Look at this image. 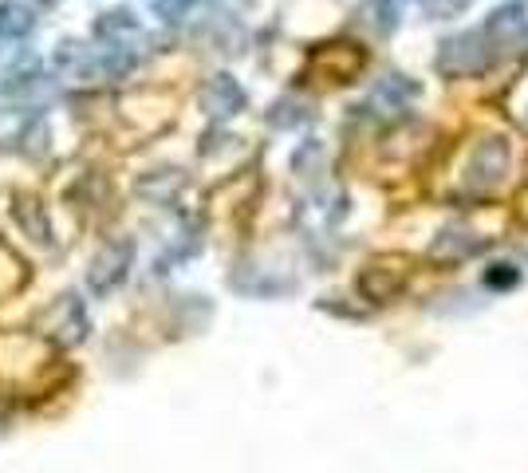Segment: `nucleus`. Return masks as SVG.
<instances>
[{"label":"nucleus","instance_id":"nucleus-1","mask_svg":"<svg viewBox=\"0 0 528 473\" xmlns=\"http://www.w3.org/2000/svg\"><path fill=\"white\" fill-rule=\"evenodd\" d=\"M525 40H528V4L525 0H509L485 24H477L469 32H458V36H446L442 52H438V71L450 75V79L493 71L501 60L517 56Z\"/></svg>","mask_w":528,"mask_h":473},{"label":"nucleus","instance_id":"nucleus-2","mask_svg":"<svg viewBox=\"0 0 528 473\" xmlns=\"http://www.w3.org/2000/svg\"><path fill=\"white\" fill-rule=\"evenodd\" d=\"M32 332L44 336V339H52V343H60V347L83 343V339H87V308H83V300H79L75 292L56 296V300L36 316Z\"/></svg>","mask_w":528,"mask_h":473},{"label":"nucleus","instance_id":"nucleus-3","mask_svg":"<svg viewBox=\"0 0 528 473\" xmlns=\"http://www.w3.org/2000/svg\"><path fill=\"white\" fill-rule=\"evenodd\" d=\"M134 265V241L131 237H119V241H107L95 257H91V269H87V288L95 296H111L127 276H131Z\"/></svg>","mask_w":528,"mask_h":473},{"label":"nucleus","instance_id":"nucleus-4","mask_svg":"<svg viewBox=\"0 0 528 473\" xmlns=\"http://www.w3.org/2000/svg\"><path fill=\"white\" fill-rule=\"evenodd\" d=\"M505 174H509V142L501 135L481 138V142L473 146V154H469L465 182H469L473 190H493V186L505 182Z\"/></svg>","mask_w":528,"mask_h":473},{"label":"nucleus","instance_id":"nucleus-5","mask_svg":"<svg viewBox=\"0 0 528 473\" xmlns=\"http://www.w3.org/2000/svg\"><path fill=\"white\" fill-rule=\"evenodd\" d=\"M402 288H406L402 261H371L367 269H359V276H355V292L363 300H371V304H391V300L402 296Z\"/></svg>","mask_w":528,"mask_h":473},{"label":"nucleus","instance_id":"nucleus-6","mask_svg":"<svg viewBox=\"0 0 528 473\" xmlns=\"http://www.w3.org/2000/svg\"><path fill=\"white\" fill-rule=\"evenodd\" d=\"M198 103H201V111H205L209 119H233V115H241V111H245L249 95H245V87H241L229 71H217L213 79H205V83H201Z\"/></svg>","mask_w":528,"mask_h":473},{"label":"nucleus","instance_id":"nucleus-7","mask_svg":"<svg viewBox=\"0 0 528 473\" xmlns=\"http://www.w3.org/2000/svg\"><path fill=\"white\" fill-rule=\"evenodd\" d=\"M12 213H16V225L28 233V237H36L40 245H52V225H48V209L44 202L36 198V194H16L12 198Z\"/></svg>","mask_w":528,"mask_h":473},{"label":"nucleus","instance_id":"nucleus-8","mask_svg":"<svg viewBox=\"0 0 528 473\" xmlns=\"http://www.w3.org/2000/svg\"><path fill=\"white\" fill-rule=\"evenodd\" d=\"M52 64L67 79H87V75H95V48H87L79 40H60Z\"/></svg>","mask_w":528,"mask_h":473},{"label":"nucleus","instance_id":"nucleus-9","mask_svg":"<svg viewBox=\"0 0 528 473\" xmlns=\"http://www.w3.org/2000/svg\"><path fill=\"white\" fill-rule=\"evenodd\" d=\"M481 249H489V237H473V233H465V229H446V233L430 245V257H438V261H465V257H473V253H481Z\"/></svg>","mask_w":528,"mask_h":473},{"label":"nucleus","instance_id":"nucleus-10","mask_svg":"<svg viewBox=\"0 0 528 473\" xmlns=\"http://www.w3.org/2000/svg\"><path fill=\"white\" fill-rule=\"evenodd\" d=\"M36 28V12L24 0H0V40H24Z\"/></svg>","mask_w":528,"mask_h":473},{"label":"nucleus","instance_id":"nucleus-11","mask_svg":"<svg viewBox=\"0 0 528 473\" xmlns=\"http://www.w3.org/2000/svg\"><path fill=\"white\" fill-rule=\"evenodd\" d=\"M418 83L414 79H406V75H387V79H379V87L371 91V103H387L391 111L398 107H406L410 99H418Z\"/></svg>","mask_w":528,"mask_h":473},{"label":"nucleus","instance_id":"nucleus-12","mask_svg":"<svg viewBox=\"0 0 528 473\" xmlns=\"http://www.w3.org/2000/svg\"><path fill=\"white\" fill-rule=\"evenodd\" d=\"M304 123H312V107H308V103L280 99V103H272V111H268V127H276V131H296V127H304Z\"/></svg>","mask_w":528,"mask_h":473},{"label":"nucleus","instance_id":"nucleus-13","mask_svg":"<svg viewBox=\"0 0 528 473\" xmlns=\"http://www.w3.org/2000/svg\"><path fill=\"white\" fill-rule=\"evenodd\" d=\"M127 32H138V16H134L131 8H111V12H103L99 20H95V36L99 40H119V36H127Z\"/></svg>","mask_w":528,"mask_h":473},{"label":"nucleus","instance_id":"nucleus-14","mask_svg":"<svg viewBox=\"0 0 528 473\" xmlns=\"http://www.w3.org/2000/svg\"><path fill=\"white\" fill-rule=\"evenodd\" d=\"M131 68H134V56L127 48H119V44L95 52V71H99L103 79H123V75H131Z\"/></svg>","mask_w":528,"mask_h":473},{"label":"nucleus","instance_id":"nucleus-15","mask_svg":"<svg viewBox=\"0 0 528 473\" xmlns=\"http://www.w3.org/2000/svg\"><path fill=\"white\" fill-rule=\"evenodd\" d=\"M182 186V174L178 170H154L150 178L138 182V194L142 198H158V202H170V194Z\"/></svg>","mask_w":528,"mask_h":473},{"label":"nucleus","instance_id":"nucleus-16","mask_svg":"<svg viewBox=\"0 0 528 473\" xmlns=\"http://www.w3.org/2000/svg\"><path fill=\"white\" fill-rule=\"evenodd\" d=\"M481 284H485L489 292H509V288L521 284V269H517L513 261H497V265H489V269L481 272Z\"/></svg>","mask_w":528,"mask_h":473},{"label":"nucleus","instance_id":"nucleus-17","mask_svg":"<svg viewBox=\"0 0 528 473\" xmlns=\"http://www.w3.org/2000/svg\"><path fill=\"white\" fill-rule=\"evenodd\" d=\"M422 8L430 20H454V16L473 8V0H422Z\"/></svg>","mask_w":528,"mask_h":473},{"label":"nucleus","instance_id":"nucleus-18","mask_svg":"<svg viewBox=\"0 0 528 473\" xmlns=\"http://www.w3.org/2000/svg\"><path fill=\"white\" fill-rule=\"evenodd\" d=\"M375 28H379V32H395L398 28V4L395 0H375Z\"/></svg>","mask_w":528,"mask_h":473},{"label":"nucleus","instance_id":"nucleus-19","mask_svg":"<svg viewBox=\"0 0 528 473\" xmlns=\"http://www.w3.org/2000/svg\"><path fill=\"white\" fill-rule=\"evenodd\" d=\"M190 4H194V0H150V8H154L162 20H170V24L182 20V16L190 12Z\"/></svg>","mask_w":528,"mask_h":473},{"label":"nucleus","instance_id":"nucleus-20","mask_svg":"<svg viewBox=\"0 0 528 473\" xmlns=\"http://www.w3.org/2000/svg\"><path fill=\"white\" fill-rule=\"evenodd\" d=\"M40 4H56V0H40Z\"/></svg>","mask_w":528,"mask_h":473}]
</instances>
